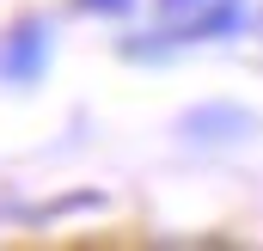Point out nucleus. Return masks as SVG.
Segmentation results:
<instances>
[{"instance_id": "nucleus-1", "label": "nucleus", "mask_w": 263, "mask_h": 251, "mask_svg": "<svg viewBox=\"0 0 263 251\" xmlns=\"http://www.w3.org/2000/svg\"><path fill=\"white\" fill-rule=\"evenodd\" d=\"M245 25H251V0H202L190 19L153 25L141 37H123L117 49H123V62H172V56H184L196 43H233V37H245Z\"/></svg>"}, {"instance_id": "nucleus-2", "label": "nucleus", "mask_w": 263, "mask_h": 251, "mask_svg": "<svg viewBox=\"0 0 263 251\" xmlns=\"http://www.w3.org/2000/svg\"><path fill=\"white\" fill-rule=\"evenodd\" d=\"M257 135H263V117L251 104H233V98H208V104H190L178 117V141L196 153H227V147H245Z\"/></svg>"}, {"instance_id": "nucleus-3", "label": "nucleus", "mask_w": 263, "mask_h": 251, "mask_svg": "<svg viewBox=\"0 0 263 251\" xmlns=\"http://www.w3.org/2000/svg\"><path fill=\"white\" fill-rule=\"evenodd\" d=\"M49 62H55V25L43 12H25V19H12L0 31V86L31 92L49 74Z\"/></svg>"}, {"instance_id": "nucleus-4", "label": "nucleus", "mask_w": 263, "mask_h": 251, "mask_svg": "<svg viewBox=\"0 0 263 251\" xmlns=\"http://www.w3.org/2000/svg\"><path fill=\"white\" fill-rule=\"evenodd\" d=\"M141 0H73V12H86V19H129Z\"/></svg>"}, {"instance_id": "nucleus-5", "label": "nucleus", "mask_w": 263, "mask_h": 251, "mask_svg": "<svg viewBox=\"0 0 263 251\" xmlns=\"http://www.w3.org/2000/svg\"><path fill=\"white\" fill-rule=\"evenodd\" d=\"M196 6L202 0H153V19H159V25H178V19H190Z\"/></svg>"}, {"instance_id": "nucleus-6", "label": "nucleus", "mask_w": 263, "mask_h": 251, "mask_svg": "<svg viewBox=\"0 0 263 251\" xmlns=\"http://www.w3.org/2000/svg\"><path fill=\"white\" fill-rule=\"evenodd\" d=\"M257 25H263V12H257Z\"/></svg>"}]
</instances>
